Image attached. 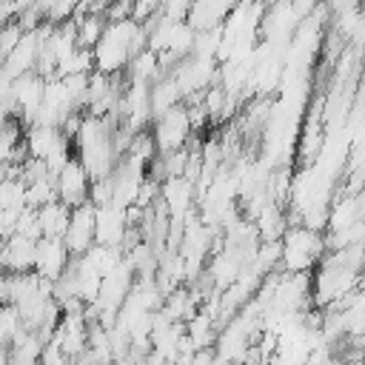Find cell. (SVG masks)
Returning a JSON list of instances; mask_svg holds the SVG:
<instances>
[{
    "instance_id": "8fae6325",
    "label": "cell",
    "mask_w": 365,
    "mask_h": 365,
    "mask_svg": "<svg viewBox=\"0 0 365 365\" xmlns=\"http://www.w3.org/2000/svg\"><path fill=\"white\" fill-rule=\"evenodd\" d=\"M288 3H291L294 14H297L299 20H305V17H311V14H314V9H317L322 0H288Z\"/></svg>"
},
{
    "instance_id": "52a82bcc",
    "label": "cell",
    "mask_w": 365,
    "mask_h": 365,
    "mask_svg": "<svg viewBox=\"0 0 365 365\" xmlns=\"http://www.w3.org/2000/svg\"><path fill=\"white\" fill-rule=\"evenodd\" d=\"M37 240L23 234H9L0 240V274H29L34 271Z\"/></svg>"
},
{
    "instance_id": "30bf717a",
    "label": "cell",
    "mask_w": 365,
    "mask_h": 365,
    "mask_svg": "<svg viewBox=\"0 0 365 365\" xmlns=\"http://www.w3.org/2000/svg\"><path fill=\"white\" fill-rule=\"evenodd\" d=\"M106 26H108L106 14H77V17H74V34H77V46L91 51V48L97 46V40L103 37Z\"/></svg>"
},
{
    "instance_id": "4fadbf2b",
    "label": "cell",
    "mask_w": 365,
    "mask_h": 365,
    "mask_svg": "<svg viewBox=\"0 0 365 365\" xmlns=\"http://www.w3.org/2000/svg\"><path fill=\"white\" fill-rule=\"evenodd\" d=\"M114 365H117V362H114Z\"/></svg>"
},
{
    "instance_id": "7c38bea8",
    "label": "cell",
    "mask_w": 365,
    "mask_h": 365,
    "mask_svg": "<svg viewBox=\"0 0 365 365\" xmlns=\"http://www.w3.org/2000/svg\"><path fill=\"white\" fill-rule=\"evenodd\" d=\"M262 3H265V6H274V3H279V0H262Z\"/></svg>"
},
{
    "instance_id": "5b68a950",
    "label": "cell",
    "mask_w": 365,
    "mask_h": 365,
    "mask_svg": "<svg viewBox=\"0 0 365 365\" xmlns=\"http://www.w3.org/2000/svg\"><path fill=\"white\" fill-rule=\"evenodd\" d=\"M54 191H57V200L66 205V208H77V205H86L88 202V194H91V177L86 174L83 163L77 157H71L57 174H54Z\"/></svg>"
},
{
    "instance_id": "9c48e42d",
    "label": "cell",
    "mask_w": 365,
    "mask_h": 365,
    "mask_svg": "<svg viewBox=\"0 0 365 365\" xmlns=\"http://www.w3.org/2000/svg\"><path fill=\"white\" fill-rule=\"evenodd\" d=\"M37 211V228H40V237H54V240H63L66 234V225H68V214L71 208H66L60 200L43 205V208H34Z\"/></svg>"
},
{
    "instance_id": "6da1fadb",
    "label": "cell",
    "mask_w": 365,
    "mask_h": 365,
    "mask_svg": "<svg viewBox=\"0 0 365 365\" xmlns=\"http://www.w3.org/2000/svg\"><path fill=\"white\" fill-rule=\"evenodd\" d=\"M148 48V31L140 20L125 17V20H108L103 37L97 40V46L91 48V60H94V71L100 74H123L128 68V63Z\"/></svg>"
},
{
    "instance_id": "277c9868",
    "label": "cell",
    "mask_w": 365,
    "mask_h": 365,
    "mask_svg": "<svg viewBox=\"0 0 365 365\" xmlns=\"http://www.w3.org/2000/svg\"><path fill=\"white\" fill-rule=\"evenodd\" d=\"M134 225L128 222V208L123 205H94V245L120 248L125 245V237Z\"/></svg>"
},
{
    "instance_id": "8992f818",
    "label": "cell",
    "mask_w": 365,
    "mask_h": 365,
    "mask_svg": "<svg viewBox=\"0 0 365 365\" xmlns=\"http://www.w3.org/2000/svg\"><path fill=\"white\" fill-rule=\"evenodd\" d=\"M63 245L71 257H83L94 248V205H77L68 214V225L63 234Z\"/></svg>"
},
{
    "instance_id": "7a4b0ae2",
    "label": "cell",
    "mask_w": 365,
    "mask_h": 365,
    "mask_svg": "<svg viewBox=\"0 0 365 365\" xmlns=\"http://www.w3.org/2000/svg\"><path fill=\"white\" fill-rule=\"evenodd\" d=\"M325 251L328 245H325L322 231L291 222L285 234L279 237V268L288 274H311L319 265Z\"/></svg>"
},
{
    "instance_id": "3957f363",
    "label": "cell",
    "mask_w": 365,
    "mask_h": 365,
    "mask_svg": "<svg viewBox=\"0 0 365 365\" xmlns=\"http://www.w3.org/2000/svg\"><path fill=\"white\" fill-rule=\"evenodd\" d=\"M151 137H154L157 154H165V151H177V148H185V145H188V137H194V128H191V120H188L185 103H180V106L168 108L165 114L154 117V128H151Z\"/></svg>"
},
{
    "instance_id": "ba28073f",
    "label": "cell",
    "mask_w": 365,
    "mask_h": 365,
    "mask_svg": "<svg viewBox=\"0 0 365 365\" xmlns=\"http://www.w3.org/2000/svg\"><path fill=\"white\" fill-rule=\"evenodd\" d=\"M71 262V254L66 251L63 240H54V237H40L37 240V254H34V274L54 282L66 265Z\"/></svg>"
}]
</instances>
